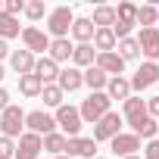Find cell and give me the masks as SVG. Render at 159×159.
I'll list each match as a JSON object with an SVG mask.
<instances>
[{
	"label": "cell",
	"mask_w": 159,
	"mask_h": 159,
	"mask_svg": "<svg viewBox=\"0 0 159 159\" xmlns=\"http://www.w3.org/2000/svg\"><path fill=\"white\" fill-rule=\"evenodd\" d=\"M143 156H147V159H159V140H150V143L143 147Z\"/></svg>",
	"instance_id": "37"
},
{
	"label": "cell",
	"mask_w": 159,
	"mask_h": 159,
	"mask_svg": "<svg viewBox=\"0 0 159 159\" xmlns=\"http://www.w3.org/2000/svg\"><path fill=\"white\" fill-rule=\"evenodd\" d=\"M143 116H147V100H140V97H128V100H125V119H128V125L134 128Z\"/></svg>",
	"instance_id": "20"
},
{
	"label": "cell",
	"mask_w": 159,
	"mask_h": 159,
	"mask_svg": "<svg viewBox=\"0 0 159 159\" xmlns=\"http://www.w3.org/2000/svg\"><path fill=\"white\" fill-rule=\"evenodd\" d=\"M116 34H112V28H97L94 31V44L91 47H97V53H109V50H116Z\"/></svg>",
	"instance_id": "24"
},
{
	"label": "cell",
	"mask_w": 159,
	"mask_h": 159,
	"mask_svg": "<svg viewBox=\"0 0 159 159\" xmlns=\"http://www.w3.org/2000/svg\"><path fill=\"white\" fill-rule=\"evenodd\" d=\"M137 25V7L134 3H119L116 7V25H112V34H116V41H122V38H131V28Z\"/></svg>",
	"instance_id": "2"
},
{
	"label": "cell",
	"mask_w": 159,
	"mask_h": 159,
	"mask_svg": "<svg viewBox=\"0 0 159 159\" xmlns=\"http://www.w3.org/2000/svg\"><path fill=\"white\" fill-rule=\"evenodd\" d=\"M19 91H22L25 97H41V91H44V84L38 81L34 75H22V78H19Z\"/></svg>",
	"instance_id": "29"
},
{
	"label": "cell",
	"mask_w": 159,
	"mask_h": 159,
	"mask_svg": "<svg viewBox=\"0 0 159 159\" xmlns=\"http://www.w3.org/2000/svg\"><path fill=\"white\" fill-rule=\"evenodd\" d=\"M116 53L128 62V59H137V53H140V47H137V41L134 38H122L119 44H116Z\"/></svg>",
	"instance_id": "28"
},
{
	"label": "cell",
	"mask_w": 159,
	"mask_h": 159,
	"mask_svg": "<svg viewBox=\"0 0 159 159\" xmlns=\"http://www.w3.org/2000/svg\"><path fill=\"white\" fill-rule=\"evenodd\" d=\"M44 150V143H41V137L38 134H31V131H22V137H19V147H16V156L13 159H38V153Z\"/></svg>",
	"instance_id": "12"
},
{
	"label": "cell",
	"mask_w": 159,
	"mask_h": 159,
	"mask_svg": "<svg viewBox=\"0 0 159 159\" xmlns=\"http://www.w3.org/2000/svg\"><path fill=\"white\" fill-rule=\"evenodd\" d=\"M94 159H100V156H94Z\"/></svg>",
	"instance_id": "44"
},
{
	"label": "cell",
	"mask_w": 159,
	"mask_h": 159,
	"mask_svg": "<svg viewBox=\"0 0 159 159\" xmlns=\"http://www.w3.org/2000/svg\"><path fill=\"white\" fill-rule=\"evenodd\" d=\"M22 128H25V112L19 106H7L3 112H0V131H3V137H22Z\"/></svg>",
	"instance_id": "3"
},
{
	"label": "cell",
	"mask_w": 159,
	"mask_h": 159,
	"mask_svg": "<svg viewBox=\"0 0 159 159\" xmlns=\"http://www.w3.org/2000/svg\"><path fill=\"white\" fill-rule=\"evenodd\" d=\"M10 66H13V72L22 78V75H31L34 72V53H28V50H13L10 53Z\"/></svg>",
	"instance_id": "17"
},
{
	"label": "cell",
	"mask_w": 159,
	"mask_h": 159,
	"mask_svg": "<svg viewBox=\"0 0 159 159\" xmlns=\"http://www.w3.org/2000/svg\"><path fill=\"white\" fill-rule=\"evenodd\" d=\"M10 56V47H7V41H0V59H7Z\"/></svg>",
	"instance_id": "39"
},
{
	"label": "cell",
	"mask_w": 159,
	"mask_h": 159,
	"mask_svg": "<svg viewBox=\"0 0 159 159\" xmlns=\"http://www.w3.org/2000/svg\"><path fill=\"white\" fill-rule=\"evenodd\" d=\"M41 100H44V106H62V91L56 88V84H44V91H41Z\"/></svg>",
	"instance_id": "31"
},
{
	"label": "cell",
	"mask_w": 159,
	"mask_h": 159,
	"mask_svg": "<svg viewBox=\"0 0 159 159\" xmlns=\"http://www.w3.org/2000/svg\"><path fill=\"white\" fill-rule=\"evenodd\" d=\"M44 13H47L44 0H31V3H25V16H28V19H34V22H38V19H41Z\"/></svg>",
	"instance_id": "33"
},
{
	"label": "cell",
	"mask_w": 159,
	"mask_h": 159,
	"mask_svg": "<svg viewBox=\"0 0 159 159\" xmlns=\"http://www.w3.org/2000/svg\"><path fill=\"white\" fill-rule=\"evenodd\" d=\"M156 22H159V10L156 7H137V25L156 28Z\"/></svg>",
	"instance_id": "30"
},
{
	"label": "cell",
	"mask_w": 159,
	"mask_h": 159,
	"mask_svg": "<svg viewBox=\"0 0 159 159\" xmlns=\"http://www.w3.org/2000/svg\"><path fill=\"white\" fill-rule=\"evenodd\" d=\"M147 116L150 119H159V97H150L147 100Z\"/></svg>",
	"instance_id": "36"
},
{
	"label": "cell",
	"mask_w": 159,
	"mask_h": 159,
	"mask_svg": "<svg viewBox=\"0 0 159 159\" xmlns=\"http://www.w3.org/2000/svg\"><path fill=\"white\" fill-rule=\"evenodd\" d=\"M125 159H140V156H125Z\"/></svg>",
	"instance_id": "42"
},
{
	"label": "cell",
	"mask_w": 159,
	"mask_h": 159,
	"mask_svg": "<svg viewBox=\"0 0 159 159\" xmlns=\"http://www.w3.org/2000/svg\"><path fill=\"white\" fill-rule=\"evenodd\" d=\"M47 56H50L56 66H59V62H66V59H72V44H69V38H56V41H50Z\"/></svg>",
	"instance_id": "22"
},
{
	"label": "cell",
	"mask_w": 159,
	"mask_h": 159,
	"mask_svg": "<svg viewBox=\"0 0 159 159\" xmlns=\"http://www.w3.org/2000/svg\"><path fill=\"white\" fill-rule=\"evenodd\" d=\"M81 84H84V78H81V69H75V66H69V69H59L56 88H59L62 94H72V91H78Z\"/></svg>",
	"instance_id": "15"
},
{
	"label": "cell",
	"mask_w": 159,
	"mask_h": 159,
	"mask_svg": "<svg viewBox=\"0 0 159 159\" xmlns=\"http://www.w3.org/2000/svg\"><path fill=\"white\" fill-rule=\"evenodd\" d=\"M56 125L66 131V137H78V131H81V112H78L75 106H69V103H62L59 109H56Z\"/></svg>",
	"instance_id": "6"
},
{
	"label": "cell",
	"mask_w": 159,
	"mask_h": 159,
	"mask_svg": "<svg viewBox=\"0 0 159 159\" xmlns=\"http://www.w3.org/2000/svg\"><path fill=\"white\" fill-rule=\"evenodd\" d=\"M41 143H44V150H47V153H53V156H62V153H66V143H69V137L53 131V134L41 137Z\"/></svg>",
	"instance_id": "26"
},
{
	"label": "cell",
	"mask_w": 159,
	"mask_h": 159,
	"mask_svg": "<svg viewBox=\"0 0 159 159\" xmlns=\"http://www.w3.org/2000/svg\"><path fill=\"white\" fill-rule=\"evenodd\" d=\"M3 75H7V72H3V66H0V81H3Z\"/></svg>",
	"instance_id": "41"
},
{
	"label": "cell",
	"mask_w": 159,
	"mask_h": 159,
	"mask_svg": "<svg viewBox=\"0 0 159 159\" xmlns=\"http://www.w3.org/2000/svg\"><path fill=\"white\" fill-rule=\"evenodd\" d=\"M22 28H19V19L7 16V13H0V41H7V38H19Z\"/></svg>",
	"instance_id": "27"
},
{
	"label": "cell",
	"mask_w": 159,
	"mask_h": 159,
	"mask_svg": "<svg viewBox=\"0 0 159 159\" xmlns=\"http://www.w3.org/2000/svg\"><path fill=\"white\" fill-rule=\"evenodd\" d=\"M13 156H16V143L0 134V159H13Z\"/></svg>",
	"instance_id": "35"
},
{
	"label": "cell",
	"mask_w": 159,
	"mask_h": 159,
	"mask_svg": "<svg viewBox=\"0 0 159 159\" xmlns=\"http://www.w3.org/2000/svg\"><path fill=\"white\" fill-rule=\"evenodd\" d=\"M0 10H3V3H0Z\"/></svg>",
	"instance_id": "43"
},
{
	"label": "cell",
	"mask_w": 159,
	"mask_h": 159,
	"mask_svg": "<svg viewBox=\"0 0 159 159\" xmlns=\"http://www.w3.org/2000/svg\"><path fill=\"white\" fill-rule=\"evenodd\" d=\"M91 22H94V28H112L116 25V7H97Z\"/></svg>",
	"instance_id": "25"
},
{
	"label": "cell",
	"mask_w": 159,
	"mask_h": 159,
	"mask_svg": "<svg viewBox=\"0 0 159 159\" xmlns=\"http://www.w3.org/2000/svg\"><path fill=\"white\" fill-rule=\"evenodd\" d=\"M94 31H97V28H94L91 19H75V22H72V38H75L78 44H91V41H94Z\"/></svg>",
	"instance_id": "23"
},
{
	"label": "cell",
	"mask_w": 159,
	"mask_h": 159,
	"mask_svg": "<svg viewBox=\"0 0 159 159\" xmlns=\"http://www.w3.org/2000/svg\"><path fill=\"white\" fill-rule=\"evenodd\" d=\"M22 44H25V50L28 53H44V50H50V34L47 31H41V28H34V25H28V28H22Z\"/></svg>",
	"instance_id": "8"
},
{
	"label": "cell",
	"mask_w": 159,
	"mask_h": 159,
	"mask_svg": "<svg viewBox=\"0 0 159 159\" xmlns=\"http://www.w3.org/2000/svg\"><path fill=\"white\" fill-rule=\"evenodd\" d=\"M109 106H112V100L106 97V91H97V94H91L84 103H81V109H78V112H81V122H100L106 112H109Z\"/></svg>",
	"instance_id": "1"
},
{
	"label": "cell",
	"mask_w": 159,
	"mask_h": 159,
	"mask_svg": "<svg viewBox=\"0 0 159 159\" xmlns=\"http://www.w3.org/2000/svg\"><path fill=\"white\" fill-rule=\"evenodd\" d=\"M94 66H97L100 72H106L109 78H116V75H122V72H125V59H122L116 50H109V53H97Z\"/></svg>",
	"instance_id": "13"
},
{
	"label": "cell",
	"mask_w": 159,
	"mask_h": 159,
	"mask_svg": "<svg viewBox=\"0 0 159 159\" xmlns=\"http://www.w3.org/2000/svg\"><path fill=\"white\" fill-rule=\"evenodd\" d=\"M41 84H56V78H59V66L50 59V56H41L34 59V72H31Z\"/></svg>",
	"instance_id": "14"
},
{
	"label": "cell",
	"mask_w": 159,
	"mask_h": 159,
	"mask_svg": "<svg viewBox=\"0 0 159 159\" xmlns=\"http://www.w3.org/2000/svg\"><path fill=\"white\" fill-rule=\"evenodd\" d=\"M106 97L109 100H128L131 97V81L128 78H122V75H116V78H109V84H106Z\"/></svg>",
	"instance_id": "18"
},
{
	"label": "cell",
	"mask_w": 159,
	"mask_h": 159,
	"mask_svg": "<svg viewBox=\"0 0 159 159\" xmlns=\"http://www.w3.org/2000/svg\"><path fill=\"white\" fill-rule=\"evenodd\" d=\"M81 78H84V84L91 88V94H97V91H106V84H109V75H106V72H100L97 66H91L88 72H81Z\"/></svg>",
	"instance_id": "21"
},
{
	"label": "cell",
	"mask_w": 159,
	"mask_h": 159,
	"mask_svg": "<svg viewBox=\"0 0 159 159\" xmlns=\"http://www.w3.org/2000/svg\"><path fill=\"white\" fill-rule=\"evenodd\" d=\"M94 153H97L94 137H69V143H66V156H84V159H94Z\"/></svg>",
	"instance_id": "16"
},
{
	"label": "cell",
	"mask_w": 159,
	"mask_h": 159,
	"mask_svg": "<svg viewBox=\"0 0 159 159\" xmlns=\"http://www.w3.org/2000/svg\"><path fill=\"white\" fill-rule=\"evenodd\" d=\"M156 134H159V131H156Z\"/></svg>",
	"instance_id": "45"
},
{
	"label": "cell",
	"mask_w": 159,
	"mask_h": 159,
	"mask_svg": "<svg viewBox=\"0 0 159 159\" xmlns=\"http://www.w3.org/2000/svg\"><path fill=\"white\" fill-rule=\"evenodd\" d=\"M53 159H72V156H66V153H62V156H53Z\"/></svg>",
	"instance_id": "40"
},
{
	"label": "cell",
	"mask_w": 159,
	"mask_h": 159,
	"mask_svg": "<svg viewBox=\"0 0 159 159\" xmlns=\"http://www.w3.org/2000/svg\"><path fill=\"white\" fill-rule=\"evenodd\" d=\"M25 128H28L31 134H38V137H41V134L47 137V134L56 131V119H53L50 112H44V109H34V112L25 116Z\"/></svg>",
	"instance_id": "7"
},
{
	"label": "cell",
	"mask_w": 159,
	"mask_h": 159,
	"mask_svg": "<svg viewBox=\"0 0 159 159\" xmlns=\"http://www.w3.org/2000/svg\"><path fill=\"white\" fill-rule=\"evenodd\" d=\"M0 13H7V16H19V13H25V3H22V0H3V10H0Z\"/></svg>",
	"instance_id": "34"
},
{
	"label": "cell",
	"mask_w": 159,
	"mask_h": 159,
	"mask_svg": "<svg viewBox=\"0 0 159 159\" xmlns=\"http://www.w3.org/2000/svg\"><path fill=\"white\" fill-rule=\"evenodd\" d=\"M94 59H97V50H94L91 44H78V47H72V62H75V69H91Z\"/></svg>",
	"instance_id": "19"
},
{
	"label": "cell",
	"mask_w": 159,
	"mask_h": 159,
	"mask_svg": "<svg viewBox=\"0 0 159 159\" xmlns=\"http://www.w3.org/2000/svg\"><path fill=\"white\" fill-rule=\"evenodd\" d=\"M134 41H137V47L143 50V56H147L150 62L159 59V28H140V34H137Z\"/></svg>",
	"instance_id": "11"
},
{
	"label": "cell",
	"mask_w": 159,
	"mask_h": 159,
	"mask_svg": "<svg viewBox=\"0 0 159 159\" xmlns=\"http://www.w3.org/2000/svg\"><path fill=\"white\" fill-rule=\"evenodd\" d=\"M156 131H159V125H156V119H150V116H143V119L134 125V134H137V137H153Z\"/></svg>",
	"instance_id": "32"
},
{
	"label": "cell",
	"mask_w": 159,
	"mask_h": 159,
	"mask_svg": "<svg viewBox=\"0 0 159 159\" xmlns=\"http://www.w3.org/2000/svg\"><path fill=\"white\" fill-rule=\"evenodd\" d=\"M109 147H112L116 159H125V156H137V150H140V137H137V134H116V137L109 140Z\"/></svg>",
	"instance_id": "10"
},
{
	"label": "cell",
	"mask_w": 159,
	"mask_h": 159,
	"mask_svg": "<svg viewBox=\"0 0 159 159\" xmlns=\"http://www.w3.org/2000/svg\"><path fill=\"white\" fill-rule=\"evenodd\" d=\"M7 106H10V94H7V91H3V88H0V112H3V109H7Z\"/></svg>",
	"instance_id": "38"
},
{
	"label": "cell",
	"mask_w": 159,
	"mask_h": 159,
	"mask_svg": "<svg viewBox=\"0 0 159 159\" xmlns=\"http://www.w3.org/2000/svg\"><path fill=\"white\" fill-rule=\"evenodd\" d=\"M153 84H159V66L156 62H143L134 72V78H131V91H147Z\"/></svg>",
	"instance_id": "9"
},
{
	"label": "cell",
	"mask_w": 159,
	"mask_h": 159,
	"mask_svg": "<svg viewBox=\"0 0 159 159\" xmlns=\"http://www.w3.org/2000/svg\"><path fill=\"white\" fill-rule=\"evenodd\" d=\"M116 134H122V116L109 109L100 122H94V143H100V140H112Z\"/></svg>",
	"instance_id": "5"
},
{
	"label": "cell",
	"mask_w": 159,
	"mask_h": 159,
	"mask_svg": "<svg viewBox=\"0 0 159 159\" xmlns=\"http://www.w3.org/2000/svg\"><path fill=\"white\" fill-rule=\"evenodd\" d=\"M72 22H75V13H72L69 7H56V10L47 16V31L53 34V41H56V38H66V34L72 31Z\"/></svg>",
	"instance_id": "4"
}]
</instances>
